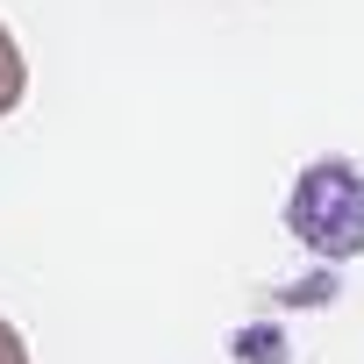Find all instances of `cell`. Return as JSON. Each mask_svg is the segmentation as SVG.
I'll list each match as a JSON object with an SVG mask.
<instances>
[{
  "label": "cell",
  "instance_id": "6da1fadb",
  "mask_svg": "<svg viewBox=\"0 0 364 364\" xmlns=\"http://www.w3.org/2000/svg\"><path fill=\"white\" fill-rule=\"evenodd\" d=\"M22 93H29V58H22V43L8 36V22H0V114H15Z\"/></svg>",
  "mask_w": 364,
  "mask_h": 364
},
{
  "label": "cell",
  "instance_id": "7a4b0ae2",
  "mask_svg": "<svg viewBox=\"0 0 364 364\" xmlns=\"http://www.w3.org/2000/svg\"><path fill=\"white\" fill-rule=\"evenodd\" d=\"M0 364H29V343H22L15 321H0Z\"/></svg>",
  "mask_w": 364,
  "mask_h": 364
}]
</instances>
